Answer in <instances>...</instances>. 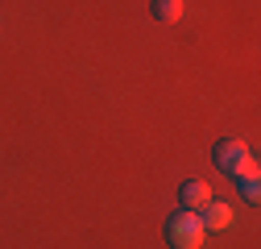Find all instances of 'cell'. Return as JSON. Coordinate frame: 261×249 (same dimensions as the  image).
<instances>
[{"instance_id": "cell-1", "label": "cell", "mask_w": 261, "mask_h": 249, "mask_svg": "<svg viewBox=\"0 0 261 249\" xmlns=\"http://www.w3.org/2000/svg\"><path fill=\"white\" fill-rule=\"evenodd\" d=\"M212 162H216L228 179H232V183H237L241 175H257V158H253L249 141H241V137H224V141H216Z\"/></svg>"}, {"instance_id": "cell-2", "label": "cell", "mask_w": 261, "mask_h": 249, "mask_svg": "<svg viewBox=\"0 0 261 249\" xmlns=\"http://www.w3.org/2000/svg\"><path fill=\"white\" fill-rule=\"evenodd\" d=\"M203 237H207V229H203V216L199 212H187L182 208V212H174L166 220V241L174 249H199Z\"/></svg>"}, {"instance_id": "cell-3", "label": "cell", "mask_w": 261, "mask_h": 249, "mask_svg": "<svg viewBox=\"0 0 261 249\" xmlns=\"http://www.w3.org/2000/svg\"><path fill=\"white\" fill-rule=\"evenodd\" d=\"M178 195H182V208H187V212H203V208L216 200V195H212V183H203V179H187Z\"/></svg>"}, {"instance_id": "cell-4", "label": "cell", "mask_w": 261, "mask_h": 249, "mask_svg": "<svg viewBox=\"0 0 261 249\" xmlns=\"http://www.w3.org/2000/svg\"><path fill=\"white\" fill-rule=\"evenodd\" d=\"M199 216H203V229H207V233H224L228 225H232V204H220V200H212V204H207Z\"/></svg>"}, {"instance_id": "cell-5", "label": "cell", "mask_w": 261, "mask_h": 249, "mask_svg": "<svg viewBox=\"0 0 261 249\" xmlns=\"http://www.w3.org/2000/svg\"><path fill=\"white\" fill-rule=\"evenodd\" d=\"M153 17H158L162 25L182 21V0H153Z\"/></svg>"}, {"instance_id": "cell-6", "label": "cell", "mask_w": 261, "mask_h": 249, "mask_svg": "<svg viewBox=\"0 0 261 249\" xmlns=\"http://www.w3.org/2000/svg\"><path fill=\"white\" fill-rule=\"evenodd\" d=\"M237 187H241V200H245V204H257V200H261V183H257V175H241Z\"/></svg>"}]
</instances>
